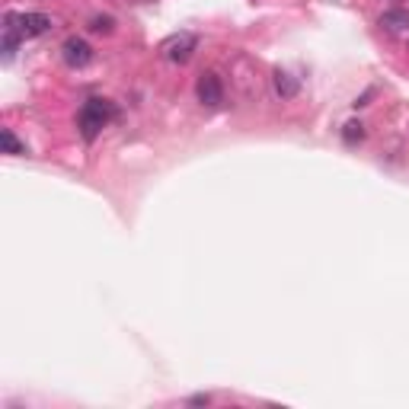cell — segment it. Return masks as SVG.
I'll return each instance as SVG.
<instances>
[{
	"label": "cell",
	"mask_w": 409,
	"mask_h": 409,
	"mask_svg": "<svg viewBox=\"0 0 409 409\" xmlns=\"http://www.w3.org/2000/svg\"><path fill=\"white\" fill-rule=\"evenodd\" d=\"M195 93H198L201 106L218 109L224 102V83H221V77H218L215 71H205V74L198 77V83H195Z\"/></svg>",
	"instance_id": "cell-2"
},
{
	"label": "cell",
	"mask_w": 409,
	"mask_h": 409,
	"mask_svg": "<svg viewBox=\"0 0 409 409\" xmlns=\"http://www.w3.org/2000/svg\"><path fill=\"white\" fill-rule=\"evenodd\" d=\"M381 26L387 29V32H406L409 29V10H387V13L381 16Z\"/></svg>",
	"instance_id": "cell-7"
},
{
	"label": "cell",
	"mask_w": 409,
	"mask_h": 409,
	"mask_svg": "<svg viewBox=\"0 0 409 409\" xmlns=\"http://www.w3.org/2000/svg\"><path fill=\"white\" fill-rule=\"evenodd\" d=\"M4 150H7L10 157H23V154H26V144H23L10 128H4Z\"/></svg>",
	"instance_id": "cell-9"
},
{
	"label": "cell",
	"mask_w": 409,
	"mask_h": 409,
	"mask_svg": "<svg viewBox=\"0 0 409 409\" xmlns=\"http://www.w3.org/2000/svg\"><path fill=\"white\" fill-rule=\"evenodd\" d=\"M52 29V20L45 13H20V32L23 39H39Z\"/></svg>",
	"instance_id": "cell-6"
},
{
	"label": "cell",
	"mask_w": 409,
	"mask_h": 409,
	"mask_svg": "<svg viewBox=\"0 0 409 409\" xmlns=\"http://www.w3.org/2000/svg\"><path fill=\"white\" fill-rule=\"evenodd\" d=\"M23 32H20V16L16 13H7L4 16V45H0V52H4V61H10L16 54V45H20Z\"/></svg>",
	"instance_id": "cell-5"
},
{
	"label": "cell",
	"mask_w": 409,
	"mask_h": 409,
	"mask_svg": "<svg viewBox=\"0 0 409 409\" xmlns=\"http://www.w3.org/2000/svg\"><path fill=\"white\" fill-rule=\"evenodd\" d=\"M297 90H301L297 77H291L288 71H275V93L282 96V100H295Z\"/></svg>",
	"instance_id": "cell-8"
},
{
	"label": "cell",
	"mask_w": 409,
	"mask_h": 409,
	"mask_svg": "<svg viewBox=\"0 0 409 409\" xmlns=\"http://www.w3.org/2000/svg\"><path fill=\"white\" fill-rule=\"evenodd\" d=\"M112 119V106L106 100H90L87 106L81 109V134L83 141H96V134L109 125Z\"/></svg>",
	"instance_id": "cell-1"
},
{
	"label": "cell",
	"mask_w": 409,
	"mask_h": 409,
	"mask_svg": "<svg viewBox=\"0 0 409 409\" xmlns=\"http://www.w3.org/2000/svg\"><path fill=\"white\" fill-rule=\"evenodd\" d=\"M195 45H198V39H195V35L179 32V35H173V39L163 45V54H167V61H173V64H186V61L192 58Z\"/></svg>",
	"instance_id": "cell-4"
},
{
	"label": "cell",
	"mask_w": 409,
	"mask_h": 409,
	"mask_svg": "<svg viewBox=\"0 0 409 409\" xmlns=\"http://www.w3.org/2000/svg\"><path fill=\"white\" fill-rule=\"evenodd\" d=\"M364 138V125L362 121H349V125L343 128V141L345 144H358Z\"/></svg>",
	"instance_id": "cell-10"
},
{
	"label": "cell",
	"mask_w": 409,
	"mask_h": 409,
	"mask_svg": "<svg viewBox=\"0 0 409 409\" xmlns=\"http://www.w3.org/2000/svg\"><path fill=\"white\" fill-rule=\"evenodd\" d=\"M61 54H64V61L71 67H87L90 61H93V48H90V42L81 39V35H71V39L61 45Z\"/></svg>",
	"instance_id": "cell-3"
},
{
	"label": "cell",
	"mask_w": 409,
	"mask_h": 409,
	"mask_svg": "<svg viewBox=\"0 0 409 409\" xmlns=\"http://www.w3.org/2000/svg\"><path fill=\"white\" fill-rule=\"evenodd\" d=\"M115 29V20L112 16H93V20H90V32H112Z\"/></svg>",
	"instance_id": "cell-11"
}]
</instances>
